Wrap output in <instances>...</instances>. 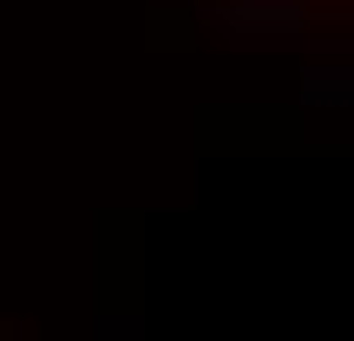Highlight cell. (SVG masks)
<instances>
[{
  "mask_svg": "<svg viewBox=\"0 0 354 341\" xmlns=\"http://www.w3.org/2000/svg\"><path fill=\"white\" fill-rule=\"evenodd\" d=\"M289 7H308V0H289Z\"/></svg>",
  "mask_w": 354,
  "mask_h": 341,
  "instance_id": "cell-1",
  "label": "cell"
}]
</instances>
